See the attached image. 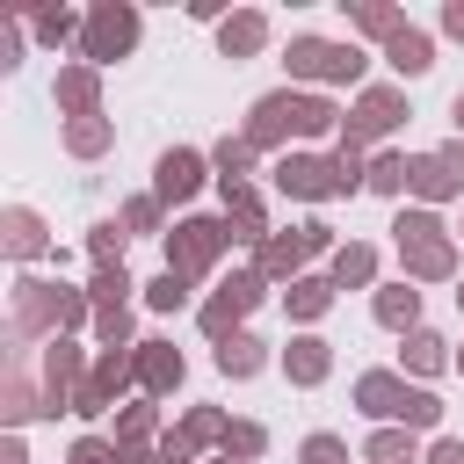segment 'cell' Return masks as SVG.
<instances>
[{"label":"cell","instance_id":"36","mask_svg":"<svg viewBox=\"0 0 464 464\" xmlns=\"http://www.w3.org/2000/svg\"><path fill=\"white\" fill-rule=\"evenodd\" d=\"M123 239H130L123 225H94V232H87V254H94V268H123Z\"/></svg>","mask_w":464,"mask_h":464},{"label":"cell","instance_id":"45","mask_svg":"<svg viewBox=\"0 0 464 464\" xmlns=\"http://www.w3.org/2000/svg\"><path fill=\"white\" fill-rule=\"evenodd\" d=\"M435 160L457 174V188H464V138H450V145H435Z\"/></svg>","mask_w":464,"mask_h":464},{"label":"cell","instance_id":"51","mask_svg":"<svg viewBox=\"0 0 464 464\" xmlns=\"http://www.w3.org/2000/svg\"><path fill=\"white\" fill-rule=\"evenodd\" d=\"M218 464H239V457H218Z\"/></svg>","mask_w":464,"mask_h":464},{"label":"cell","instance_id":"48","mask_svg":"<svg viewBox=\"0 0 464 464\" xmlns=\"http://www.w3.org/2000/svg\"><path fill=\"white\" fill-rule=\"evenodd\" d=\"M0 464H29V450H22V435H7V450H0Z\"/></svg>","mask_w":464,"mask_h":464},{"label":"cell","instance_id":"30","mask_svg":"<svg viewBox=\"0 0 464 464\" xmlns=\"http://www.w3.org/2000/svg\"><path fill=\"white\" fill-rule=\"evenodd\" d=\"M152 428H160V413H152L145 399H138V406H123V413H116V450H145V442H152Z\"/></svg>","mask_w":464,"mask_h":464},{"label":"cell","instance_id":"29","mask_svg":"<svg viewBox=\"0 0 464 464\" xmlns=\"http://www.w3.org/2000/svg\"><path fill=\"white\" fill-rule=\"evenodd\" d=\"M442 362H450V341H442V334H428V326L406 334V370H413V377H435Z\"/></svg>","mask_w":464,"mask_h":464},{"label":"cell","instance_id":"25","mask_svg":"<svg viewBox=\"0 0 464 464\" xmlns=\"http://www.w3.org/2000/svg\"><path fill=\"white\" fill-rule=\"evenodd\" d=\"M109 138H116L109 116H72V123H65V152H72V160H102Z\"/></svg>","mask_w":464,"mask_h":464},{"label":"cell","instance_id":"21","mask_svg":"<svg viewBox=\"0 0 464 464\" xmlns=\"http://www.w3.org/2000/svg\"><path fill=\"white\" fill-rule=\"evenodd\" d=\"M399 254H406V283H450V276H457L450 232H442V239H420V246H399Z\"/></svg>","mask_w":464,"mask_h":464},{"label":"cell","instance_id":"42","mask_svg":"<svg viewBox=\"0 0 464 464\" xmlns=\"http://www.w3.org/2000/svg\"><path fill=\"white\" fill-rule=\"evenodd\" d=\"M297 457H304V464H348V442H341V435H304Z\"/></svg>","mask_w":464,"mask_h":464},{"label":"cell","instance_id":"40","mask_svg":"<svg viewBox=\"0 0 464 464\" xmlns=\"http://www.w3.org/2000/svg\"><path fill=\"white\" fill-rule=\"evenodd\" d=\"M123 232H160V196H130L123 203Z\"/></svg>","mask_w":464,"mask_h":464},{"label":"cell","instance_id":"5","mask_svg":"<svg viewBox=\"0 0 464 464\" xmlns=\"http://www.w3.org/2000/svg\"><path fill=\"white\" fill-rule=\"evenodd\" d=\"M80 51H87V65H116V58H130V51H138V7H130V0H102V7H87Z\"/></svg>","mask_w":464,"mask_h":464},{"label":"cell","instance_id":"12","mask_svg":"<svg viewBox=\"0 0 464 464\" xmlns=\"http://www.w3.org/2000/svg\"><path fill=\"white\" fill-rule=\"evenodd\" d=\"M196 188H203V152H188V145L160 152V167H152V196H160V203H188Z\"/></svg>","mask_w":464,"mask_h":464},{"label":"cell","instance_id":"34","mask_svg":"<svg viewBox=\"0 0 464 464\" xmlns=\"http://www.w3.org/2000/svg\"><path fill=\"white\" fill-rule=\"evenodd\" d=\"M210 160H218V181H246L254 145H246V138H218V152H210Z\"/></svg>","mask_w":464,"mask_h":464},{"label":"cell","instance_id":"20","mask_svg":"<svg viewBox=\"0 0 464 464\" xmlns=\"http://www.w3.org/2000/svg\"><path fill=\"white\" fill-rule=\"evenodd\" d=\"M406 188L420 196V210H435V203H450V196H464L457 188V174L435 160V152H420V160H406Z\"/></svg>","mask_w":464,"mask_h":464},{"label":"cell","instance_id":"46","mask_svg":"<svg viewBox=\"0 0 464 464\" xmlns=\"http://www.w3.org/2000/svg\"><path fill=\"white\" fill-rule=\"evenodd\" d=\"M442 29H450V36H464V0H450V7H442Z\"/></svg>","mask_w":464,"mask_h":464},{"label":"cell","instance_id":"7","mask_svg":"<svg viewBox=\"0 0 464 464\" xmlns=\"http://www.w3.org/2000/svg\"><path fill=\"white\" fill-rule=\"evenodd\" d=\"M276 188L297 196V203H334V196H348L334 152H283V160H276Z\"/></svg>","mask_w":464,"mask_h":464},{"label":"cell","instance_id":"38","mask_svg":"<svg viewBox=\"0 0 464 464\" xmlns=\"http://www.w3.org/2000/svg\"><path fill=\"white\" fill-rule=\"evenodd\" d=\"M392 232H399V246H420V239H442V218L435 210H399Z\"/></svg>","mask_w":464,"mask_h":464},{"label":"cell","instance_id":"27","mask_svg":"<svg viewBox=\"0 0 464 464\" xmlns=\"http://www.w3.org/2000/svg\"><path fill=\"white\" fill-rule=\"evenodd\" d=\"M261 362H268V348H261L254 334H232V341H218V370H225V377H254Z\"/></svg>","mask_w":464,"mask_h":464},{"label":"cell","instance_id":"18","mask_svg":"<svg viewBox=\"0 0 464 464\" xmlns=\"http://www.w3.org/2000/svg\"><path fill=\"white\" fill-rule=\"evenodd\" d=\"M0 246H7L14 261H36V254H51V239H44V218H36L29 203L0 210Z\"/></svg>","mask_w":464,"mask_h":464},{"label":"cell","instance_id":"33","mask_svg":"<svg viewBox=\"0 0 464 464\" xmlns=\"http://www.w3.org/2000/svg\"><path fill=\"white\" fill-rule=\"evenodd\" d=\"M145 304H152V312H181V304H188V276H174V268H160V276L145 283Z\"/></svg>","mask_w":464,"mask_h":464},{"label":"cell","instance_id":"39","mask_svg":"<svg viewBox=\"0 0 464 464\" xmlns=\"http://www.w3.org/2000/svg\"><path fill=\"white\" fill-rule=\"evenodd\" d=\"M65 464H123V450H116V442H102V435H80V442L65 450Z\"/></svg>","mask_w":464,"mask_h":464},{"label":"cell","instance_id":"28","mask_svg":"<svg viewBox=\"0 0 464 464\" xmlns=\"http://www.w3.org/2000/svg\"><path fill=\"white\" fill-rule=\"evenodd\" d=\"M362 457H370V464H413L420 442H413V428H377V435L362 442Z\"/></svg>","mask_w":464,"mask_h":464},{"label":"cell","instance_id":"6","mask_svg":"<svg viewBox=\"0 0 464 464\" xmlns=\"http://www.w3.org/2000/svg\"><path fill=\"white\" fill-rule=\"evenodd\" d=\"M283 65H290V80H326V87H341V80H348V87H355L370 58H362L355 44H326V36H290V58H283Z\"/></svg>","mask_w":464,"mask_h":464},{"label":"cell","instance_id":"43","mask_svg":"<svg viewBox=\"0 0 464 464\" xmlns=\"http://www.w3.org/2000/svg\"><path fill=\"white\" fill-rule=\"evenodd\" d=\"M72 29H87V22H72L65 7H44V14H36V36H44V44H65Z\"/></svg>","mask_w":464,"mask_h":464},{"label":"cell","instance_id":"26","mask_svg":"<svg viewBox=\"0 0 464 464\" xmlns=\"http://www.w3.org/2000/svg\"><path fill=\"white\" fill-rule=\"evenodd\" d=\"M283 297H290V319H326V304H334V283H326V276H297Z\"/></svg>","mask_w":464,"mask_h":464},{"label":"cell","instance_id":"10","mask_svg":"<svg viewBox=\"0 0 464 464\" xmlns=\"http://www.w3.org/2000/svg\"><path fill=\"white\" fill-rule=\"evenodd\" d=\"M399 123H406V94H399V87H362L355 109L341 116V145L362 152L370 138H384V130H399Z\"/></svg>","mask_w":464,"mask_h":464},{"label":"cell","instance_id":"44","mask_svg":"<svg viewBox=\"0 0 464 464\" xmlns=\"http://www.w3.org/2000/svg\"><path fill=\"white\" fill-rule=\"evenodd\" d=\"M428 464H464V442H457V435H435V442H428Z\"/></svg>","mask_w":464,"mask_h":464},{"label":"cell","instance_id":"35","mask_svg":"<svg viewBox=\"0 0 464 464\" xmlns=\"http://www.w3.org/2000/svg\"><path fill=\"white\" fill-rule=\"evenodd\" d=\"M370 196H406V160L399 152H377L370 160Z\"/></svg>","mask_w":464,"mask_h":464},{"label":"cell","instance_id":"19","mask_svg":"<svg viewBox=\"0 0 464 464\" xmlns=\"http://www.w3.org/2000/svg\"><path fill=\"white\" fill-rule=\"evenodd\" d=\"M326 370H334V348H326L319 334H297V341L283 348V377H290V384L312 392V384H326Z\"/></svg>","mask_w":464,"mask_h":464},{"label":"cell","instance_id":"4","mask_svg":"<svg viewBox=\"0 0 464 464\" xmlns=\"http://www.w3.org/2000/svg\"><path fill=\"white\" fill-rule=\"evenodd\" d=\"M225 246H232V225H225V218H181V225L167 232V268L196 283V276H210V268H218V254H225Z\"/></svg>","mask_w":464,"mask_h":464},{"label":"cell","instance_id":"41","mask_svg":"<svg viewBox=\"0 0 464 464\" xmlns=\"http://www.w3.org/2000/svg\"><path fill=\"white\" fill-rule=\"evenodd\" d=\"M94 341L102 348H130V312H94Z\"/></svg>","mask_w":464,"mask_h":464},{"label":"cell","instance_id":"24","mask_svg":"<svg viewBox=\"0 0 464 464\" xmlns=\"http://www.w3.org/2000/svg\"><path fill=\"white\" fill-rule=\"evenodd\" d=\"M377 326H392V334H420V290H413L406 276L377 290Z\"/></svg>","mask_w":464,"mask_h":464},{"label":"cell","instance_id":"31","mask_svg":"<svg viewBox=\"0 0 464 464\" xmlns=\"http://www.w3.org/2000/svg\"><path fill=\"white\" fill-rule=\"evenodd\" d=\"M348 22H355L362 36H384V44L406 29V14H399V7H384V0H370V7H348Z\"/></svg>","mask_w":464,"mask_h":464},{"label":"cell","instance_id":"15","mask_svg":"<svg viewBox=\"0 0 464 464\" xmlns=\"http://www.w3.org/2000/svg\"><path fill=\"white\" fill-rule=\"evenodd\" d=\"M261 44H268V14H261V7H239V14H225V22H218V51H225L232 65H239V58H254Z\"/></svg>","mask_w":464,"mask_h":464},{"label":"cell","instance_id":"13","mask_svg":"<svg viewBox=\"0 0 464 464\" xmlns=\"http://www.w3.org/2000/svg\"><path fill=\"white\" fill-rule=\"evenodd\" d=\"M130 355H138V392H145V399H160V392H174V384H181V370H188L174 341H138Z\"/></svg>","mask_w":464,"mask_h":464},{"label":"cell","instance_id":"49","mask_svg":"<svg viewBox=\"0 0 464 464\" xmlns=\"http://www.w3.org/2000/svg\"><path fill=\"white\" fill-rule=\"evenodd\" d=\"M450 116H457V138H464V94H457V102H450Z\"/></svg>","mask_w":464,"mask_h":464},{"label":"cell","instance_id":"52","mask_svg":"<svg viewBox=\"0 0 464 464\" xmlns=\"http://www.w3.org/2000/svg\"><path fill=\"white\" fill-rule=\"evenodd\" d=\"M457 370H464V348H457Z\"/></svg>","mask_w":464,"mask_h":464},{"label":"cell","instance_id":"17","mask_svg":"<svg viewBox=\"0 0 464 464\" xmlns=\"http://www.w3.org/2000/svg\"><path fill=\"white\" fill-rule=\"evenodd\" d=\"M225 188V225H232V239H268V210H261V196L246 188V181H218Z\"/></svg>","mask_w":464,"mask_h":464},{"label":"cell","instance_id":"11","mask_svg":"<svg viewBox=\"0 0 464 464\" xmlns=\"http://www.w3.org/2000/svg\"><path fill=\"white\" fill-rule=\"evenodd\" d=\"M225 428H232V420H225L218 406H188V413H181V428H167V435H160V450H167L174 464H188V457H196V450H210V442L225 450Z\"/></svg>","mask_w":464,"mask_h":464},{"label":"cell","instance_id":"2","mask_svg":"<svg viewBox=\"0 0 464 464\" xmlns=\"http://www.w3.org/2000/svg\"><path fill=\"white\" fill-rule=\"evenodd\" d=\"M94 319V297L87 290H72V283H44V276H14V312H7V334L14 341H58V334H72V326H87Z\"/></svg>","mask_w":464,"mask_h":464},{"label":"cell","instance_id":"9","mask_svg":"<svg viewBox=\"0 0 464 464\" xmlns=\"http://www.w3.org/2000/svg\"><path fill=\"white\" fill-rule=\"evenodd\" d=\"M130 384H138V355H130V348H102L94 370H87V384H80V399H72V413L94 420V413H109Z\"/></svg>","mask_w":464,"mask_h":464},{"label":"cell","instance_id":"1","mask_svg":"<svg viewBox=\"0 0 464 464\" xmlns=\"http://www.w3.org/2000/svg\"><path fill=\"white\" fill-rule=\"evenodd\" d=\"M326 138V130H341V109L326 102V94H304V87H276V94H261L254 102V116H246V145L254 152H276L283 138Z\"/></svg>","mask_w":464,"mask_h":464},{"label":"cell","instance_id":"16","mask_svg":"<svg viewBox=\"0 0 464 464\" xmlns=\"http://www.w3.org/2000/svg\"><path fill=\"white\" fill-rule=\"evenodd\" d=\"M58 109L65 116H102V72L94 65H58Z\"/></svg>","mask_w":464,"mask_h":464},{"label":"cell","instance_id":"37","mask_svg":"<svg viewBox=\"0 0 464 464\" xmlns=\"http://www.w3.org/2000/svg\"><path fill=\"white\" fill-rule=\"evenodd\" d=\"M261 450H268V428H261V420H232V428H225V457L246 464V457H261Z\"/></svg>","mask_w":464,"mask_h":464},{"label":"cell","instance_id":"32","mask_svg":"<svg viewBox=\"0 0 464 464\" xmlns=\"http://www.w3.org/2000/svg\"><path fill=\"white\" fill-rule=\"evenodd\" d=\"M123 290H138L123 268H94V283H87V297H94V312H123Z\"/></svg>","mask_w":464,"mask_h":464},{"label":"cell","instance_id":"3","mask_svg":"<svg viewBox=\"0 0 464 464\" xmlns=\"http://www.w3.org/2000/svg\"><path fill=\"white\" fill-rule=\"evenodd\" d=\"M355 406H362L370 420H384V428H413V435L442 420V399L420 392V384H406L399 370H362V377H355Z\"/></svg>","mask_w":464,"mask_h":464},{"label":"cell","instance_id":"14","mask_svg":"<svg viewBox=\"0 0 464 464\" xmlns=\"http://www.w3.org/2000/svg\"><path fill=\"white\" fill-rule=\"evenodd\" d=\"M312 261V246H304V232H268L261 246H254V268L268 276V283H297V268Z\"/></svg>","mask_w":464,"mask_h":464},{"label":"cell","instance_id":"47","mask_svg":"<svg viewBox=\"0 0 464 464\" xmlns=\"http://www.w3.org/2000/svg\"><path fill=\"white\" fill-rule=\"evenodd\" d=\"M123 464H174L167 450H123Z\"/></svg>","mask_w":464,"mask_h":464},{"label":"cell","instance_id":"23","mask_svg":"<svg viewBox=\"0 0 464 464\" xmlns=\"http://www.w3.org/2000/svg\"><path fill=\"white\" fill-rule=\"evenodd\" d=\"M326 283H334V290H362V283H377V246H370V239H348V246H334V268H326Z\"/></svg>","mask_w":464,"mask_h":464},{"label":"cell","instance_id":"22","mask_svg":"<svg viewBox=\"0 0 464 464\" xmlns=\"http://www.w3.org/2000/svg\"><path fill=\"white\" fill-rule=\"evenodd\" d=\"M384 65H392V72H406V80H420V72L435 65V36L406 22V29H399V36L384 44Z\"/></svg>","mask_w":464,"mask_h":464},{"label":"cell","instance_id":"50","mask_svg":"<svg viewBox=\"0 0 464 464\" xmlns=\"http://www.w3.org/2000/svg\"><path fill=\"white\" fill-rule=\"evenodd\" d=\"M457 304H464V283H457Z\"/></svg>","mask_w":464,"mask_h":464},{"label":"cell","instance_id":"8","mask_svg":"<svg viewBox=\"0 0 464 464\" xmlns=\"http://www.w3.org/2000/svg\"><path fill=\"white\" fill-rule=\"evenodd\" d=\"M261 290H268V276H261V268L225 276V283H218V297H203V312H196V319H203V334H210V341H232V334H239V319L261 304Z\"/></svg>","mask_w":464,"mask_h":464}]
</instances>
